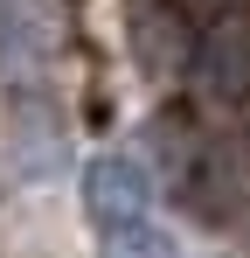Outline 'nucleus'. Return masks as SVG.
<instances>
[{
	"label": "nucleus",
	"instance_id": "obj_1",
	"mask_svg": "<svg viewBox=\"0 0 250 258\" xmlns=\"http://www.w3.org/2000/svg\"><path fill=\"white\" fill-rule=\"evenodd\" d=\"M83 210L97 258H174V237L153 203V174L132 154H90L83 161Z\"/></svg>",
	"mask_w": 250,
	"mask_h": 258
}]
</instances>
